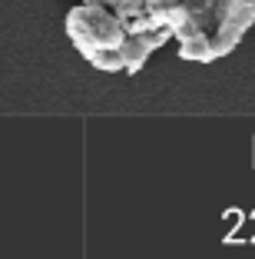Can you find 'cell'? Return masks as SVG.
I'll return each instance as SVG.
<instances>
[{"label":"cell","mask_w":255,"mask_h":259,"mask_svg":"<svg viewBox=\"0 0 255 259\" xmlns=\"http://www.w3.org/2000/svg\"><path fill=\"white\" fill-rule=\"evenodd\" d=\"M186 20L173 30L179 57L192 63L222 60L255 23V0H182Z\"/></svg>","instance_id":"obj_1"},{"label":"cell","mask_w":255,"mask_h":259,"mask_svg":"<svg viewBox=\"0 0 255 259\" xmlns=\"http://www.w3.org/2000/svg\"><path fill=\"white\" fill-rule=\"evenodd\" d=\"M67 37L83 60H93L103 50H116L126 40V27L113 7L80 0L76 7L67 10Z\"/></svg>","instance_id":"obj_2"},{"label":"cell","mask_w":255,"mask_h":259,"mask_svg":"<svg viewBox=\"0 0 255 259\" xmlns=\"http://www.w3.org/2000/svg\"><path fill=\"white\" fill-rule=\"evenodd\" d=\"M86 63L96 67V70H103V73H126V60H123L120 47H116V50H103V54H96L93 60H86Z\"/></svg>","instance_id":"obj_3"},{"label":"cell","mask_w":255,"mask_h":259,"mask_svg":"<svg viewBox=\"0 0 255 259\" xmlns=\"http://www.w3.org/2000/svg\"><path fill=\"white\" fill-rule=\"evenodd\" d=\"M116 17H120L123 23L126 20H133V17H139V14H146V0H116Z\"/></svg>","instance_id":"obj_4"},{"label":"cell","mask_w":255,"mask_h":259,"mask_svg":"<svg viewBox=\"0 0 255 259\" xmlns=\"http://www.w3.org/2000/svg\"><path fill=\"white\" fill-rule=\"evenodd\" d=\"M90 4H106V7H116V0H90Z\"/></svg>","instance_id":"obj_5"}]
</instances>
